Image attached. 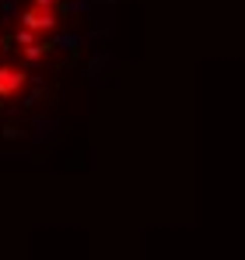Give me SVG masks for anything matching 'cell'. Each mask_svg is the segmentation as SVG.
Segmentation results:
<instances>
[{
	"mask_svg": "<svg viewBox=\"0 0 245 260\" xmlns=\"http://www.w3.org/2000/svg\"><path fill=\"white\" fill-rule=\"evenodd\" d=\"M21 25L32 28V32H49V28H56V7H53V0H32V4L25 7V14H21Z\"/></svg>",
	"mask_w": 245,
	"mask_h": 260,
	"instance_id": "obj_2",
	"label": "cell"
},
{
	"mask_svg": "<svg viewBox=\"0 0 245 260\" xmlns=\"http://www.w3.org/2000/svg\"><path fill=\"white\" fill-rule=\"evenodd\" d=\"M28 71L18 63H0V102H14L28 91Z\"/></svg>",
	"mask_w": 245,
	"mask_h": 260,
	"instance_id": "obj_1",
	"label": "cell"
}]
</instances>
